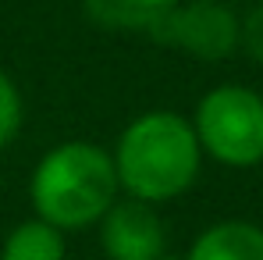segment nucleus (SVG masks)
I'll return each instance as SVG.
<instances>
[{
	"label": "nucleus",
	"mask_w": 263,
	"mask_h": 260,
	"mask_svg": "<svg viewBox=\"0 0 263 260\" xmlns=\"http://www.w3.org/2000/svg\"><path fill=\"white\" fill-rule=\"evenodd\" d=\"M110 157L121 193L149 207L185 196L203 168V150L192 122L167 107L135 114L121 129Z\"/></svg>",
	"instance_id": "f257e3e1"
},
{
	"label": "nucleus",
	"mask_w": 263,
	"mask_h": 260,
	"mask_svg": "<svg viewBox=\"0 0 263 260\" xmlns=\"http://www.w3.org/2000/svg\"><path fill=\"white\" fill-rule=\"evenodd\" d=\"M121 196L114 157L89 139H68L50 146L29 178L32 214L57 232H82L107 214Z\"/></svg>",
	"instance_id": "f03ea898"
},
{
	"label": "nucleus",
	"mask_w": 263,
	"mask_h": 260,
	"mask_svg": "<svg viewBox=\"0 0 263 260\" xmlns=\"http://www.w3.org/2000/svg\"><path fill=\"white\" fill-rule=\"evenodd\" d=\"M192 132L203 157L224 168L263 164V96L242 82H224L199 96L192 111Z\"/></svg>",
	"instance_id": "7ed1b4c3"
},
{
	"label": "nucleus",
	"mask_w": 263,
	"mask_h": 260,
	"mask_svg": "<svg viewBox=\"0 0 263 260\" xmlns=\"http://www.w3.org/2000/svg\"><path fill=\"white\" fill-rule=\"evenodd\" d=\"M146 36L199 61H224L238 50V14L220 0H181Z\"/></svg>",
	"instance_id": "20e7f679"
},
{
	"label": "nucleus",
	"mask_w": 263,
	"mask_h": 260,
	"mask_svg": "<svg viewBox=\"0 0 263 260\" xmlns=\"http://www.w3.org/2000/svg\"><path fill=\"white\" fill-rule=\"evenodd\" d=\"M100 228V250L107 260H160L167 253V228L157 214V207L118 196L107 214L96 221Z\"/></svg>",
	"instance_id": "39448f33"
},
{
	"label": "nucleus",
	"mask_w": 263,
	"mask_h": 260,
	"mask_svg": "<svg viewBox=\"0 0 263 260\" xmlns=\"http://www.w3.org/2000/svg\"><path fill=\"white\" fill-rule=\"evenodd\" d=\"M185 260H263V224L246 217H228L203 228Z\"/></svg>",
	"instance_id": "423d86ee"
},
{
	"label": "nucleus",
	"mask_w": 263,
	"mask_h": 260,
	"mask_svg": "<svg viewBox=\"0 0 263 260\" xmlns=\"http://www.w3.org/2000/svg\"><path fill=\"white\" fill-rule=\"evenodd\" d=\"M181 0H82L89 22L110 32H149Z\"/></svg>",
	"instance_id": "0eeeda50"
},
{
	"label": "nucleus",
	"mask_w": 263,
	"mask_h": 260,
	"mask_svg": "<svg viewBox=\"0 0 263 260\" xmlns=\"http://www.w3.org/2000/svg\"><path fill=\"white\" fill-rule=\"evenodd\" d=\"M64 232L40 221L36 214L18 221L0 246V260H64Z\"/></svg>",
	"instance_id": "6e6552de"
},
{
	"label": "nucleus",
	"mask_w": 263,
	"mask_h": 260,
	"mask_svg": "<svg viewBox=\"0 0 263 260\" xmlns=\"http://www.w3.org/2000/svg\"><path fill=\"white\" fill-rule=\"evenodd\" d=\"M22 122H25V100H22V89L18 82L0 68V150L11 146L22 132Z\"/></svg>",
	"instance_id": "1a4fd4ad"
},
{
	"label": "nucleus",
	"mask_w": 263,
	"mask_h": 260,
	"mask_svg": "<svg viewBox=\"0 0 263 260\" xmlns=\"http://www.w3.org/2000/svg\"><path fill=\"white\" fill-rule=\"evenodd\" d=\"M238 50H246L256 64H263V4H256L246 18H238Z\"/></svg>",
	"instance_id": "9d476101"
},
{
	"label": "nucleus",
	"mask_w": 263,
	"mask_h": 260,
	"mask_svg": "<svg viewBox=\"0 0 263 260\" xmlns=\"http://www.w3.org/2000/svg\"><path fill=\"white\" fill-rule=\"evenodd\" d=\"M160 260H185V253H171V250H167V253H164Z\"/></svg>",
	"instance_id": "9b49d317"
}]
</instances>
